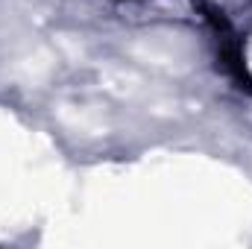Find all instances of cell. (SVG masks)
<instances>
[{
	"label": "cell",
	"mask_w": 252,
	"mask_h": 249,
	"mask_svg": "<svg viewBox=\"0 0 252 249\" xmlns=\"http://www.w3.org/2000/svg\"><path fill=\"white\" fill-rule=\"evenodd\" d=\"M196 9L202 12L205 24L211 27L214 38H217V56L223 62V70L238 82V88L252 94V73L247 67V56H244V38L238 35V30L232 27V21L226 18L223 9H217L205 0H196Z\"/></svg>",
	"instance_id": "cell-1"
}]
</instances>
